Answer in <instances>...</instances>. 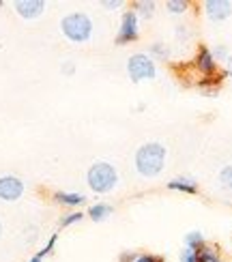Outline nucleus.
Instances as JSON below:
<instances>
[{
    "mask_svg": "<svg viewBox=\"0 0 232 262\" xmlns=\"http://www.w3.org/2000/svg\"><path fill=\"white\" fill-rule=\"evenodd\" d=\"M165 159H168V150L161 142H146L136 150L134 166L142 179H157L165 168Z\"/></svg>",
    "mask_w": 232,
    "mask_h": 262,
    "instance_id": "1",
    "label": "nucleus"
},
{
    "mask_svg": "<svg viewBox=\"0 0 232 262\" xmlns=\"http://www.w3.org/2000/svg\"><path fill=\"white\" fill-rule=\"evenodd\" d=\"M86 183L99 195L112 193L118 185V170L110 161H95L86 172Z\"/></svg>",
    "mask_w": 232,
    "mask_h": 262,
    "instance_id": "2",
    "label": "nucleus"
},
{
    "mask_svg": "<svg viewBox=\"0 0 232 262\" xmlns=\"http://www.w3.org/2000/svg\"><path fill=\"white\" fill-rule=\"evenodd\" d=\"M93 19L82 11H73L60 19V32L71 43H88L93 37Z\"/></svg>",
    "mask_w": 232,
    "mask_h": 262,
    "instance_id": "3",
    "label": "nucleus"
},
{
    "mask_svg": "<svg viewBox=\"0 0 232 262\" xmlns=\"http://www.w3.org/2000/svg\"><path fill=\"white\" fill-rule=\"evenodd\" d=\"M127 75L131 82H151L157 78V62H155L149 54L144 52H138V54H131L129 60H127Z\"/></svg>",
    "mask_w": 232,
    "mask_h": 262,
    "instance_id": "4",
    "label": "nucleus"
},
{
    "mask_svg": "<svg viewBox=\"0 0 232 262\" xmlns=\"http://www.w3.org/2000/svg\"><path fill=\"white\" fill-rule=\"evenodd\" d=\"M140 37V19L134 11H125L120 17V28L116 32V46H129Z\"/></svg>",
    "mask_w": 232,
    "mask_h": 262,
    "instance_id": "5",
    "label": "nucleus"
},
{
    "mask_svg": "<svg viewBox=\"0 0 232 262\" xmlns=\"http://www.w3.org/2000/svg\"><path fill=\"white\" fill-rule=\"evenodd\" d=\"M24 189H26L24 181L19 177H15V174H5V177H0V200L15 202L24 195Z\"/></svg>",
    "mask_w": 232,
    "mask_h": 262,
    "instance_id": "6",
    "label": "nucleus"
},
{
    "mask_svg": "<svg viewBox=\"0 0 232 262\" xmlns=\"http://www.w3.org/2000/svg\"><path fill=\"white\" fill-rule=\"evenodd\" d=\"M204 9V15L208 21H213V24H222L226 21L230 15H232V3L230 0H206L202 5Z\"/></svg>",
    "mask_w": 232,
    "mask_h": 262,
    "instance_id": "7",
    "label": "nucleus"
},
{
    "mask_svg": "<svg viewBox=\"0 0 232 262\" xmlns=\"http://www.w3.org/2000/svg\"><path fill=\"white\" fill-rule=\"evenodd\" d=\"M194 67L200 71L204 78H213V75H217L219 64H217V60L213 58L211 48H206V46H200V48H198L196 58H194Z\"/></svg>",
    "mask_w": 232,
    "mask_h": 262,
    "instance_id": "8",
    "label": "nucleus"
},
{
    "mask_svg": "<svg viewBox=\"0 0 232 262\" xmlns=\"http://www.w3.org/2000/svg\"><path fill=\"white\" fill-rule=\"evenodd\" d=\"M13 7H15V13L24 19H37L46 11V3L43 0H17Z\"/></svg>",
    "mask_w": 232,
    "mask_h": 262,
    "instance_id": "9",
    "label": "nucleus"
},
{
    "mask_svg": "<svg viewBox=\"0 0 232 262\" xmlns=\"http://www.w3.org/2000/svg\"><path fill=\"white\" fill-rule=\"evenodd\" d=\"M168 189L170 191H181L187 195H196L198 193V181L192 177H176L172 181H168Z\"/></svg>",
    "mask_w": 232,
    "mask_h": 262,
    "instance_id": "10",
    "label": "nucleus"
},
{
    "mask_svg": "<svg viewBox=\"0 0 232 262\" xmlns=\"http://www.w3.org/2000/svg\"><path fill=\"white\" fill-rule=\"evenodd\" d=\"M54 200H56V204L75 209V206H82L86 202V195L84 193H71V191H54Z\"/></svg>",
    "mask_w": 232,
    "mask_h": 262,
    "instance_id": "11",
    "label": "nucleus"
},
{
    "mask_svg": "<svg viewBox=\"0 0 232 262\" xmlns=\"http://www.w3.org/2000/svg\"><path fill=\"white\" fill-rule=\"evenodd\" d=\"M155 9H157V3L155 0H136L131 5V11L138 15V19H153L155 17Z\"/></svg>",
    "mask_w": 232,
    "mask_h": 262,
    "instance_id": "12",
    "label": "nucleus"
},
{
    "mask_svg": "<svg viewBox=\"0 0 232 262\" xmlns=\"http://www.w3.org/2000/svg\"><path fill=\"white\" fill-rule=\"evenodd\" d=\"M112 213H114V206H112V204L97 202V204H93L91 209H88V213H86V215L91 217L93 222H97V224H99V222H106V220H108V217L112 215Z\"/></svg>",
    "mask_w": 232,
    "mask_h": 262,
    "instance_id": "13",
    "label": "nucleus"
},
{
    "mask_svg": "<svg viewBox=\"0 0 232 262\" xmlns=\"http://www.w3.org/2000/svg\"><path fill=\"white\" fill-rule=\"evenodd\" d=\"M183 241H185V247H187V249H192V252H200V249L206 245V238H204V234H202L200 230L187 232Z\"/></svg>",
    "mask_w": 232,
    "mask_h": 262,
    "instance_id": "14",
    "label": "nucleus"
},
{
    "mask_svg": "<svg viewBox=\"0 0 232 262\" xmlns=\"http://www.w3.org/2000/svg\"><path fill=\"white\" fill-rule=\"evenodd\" d=\"M170 54H172L170 48L165 46V43H161V41H155V43H151V46H149V56L153 60H168Z\"/></svg>",
    "mask_w": 232,
    "mask_h": 262,
    "instance_id": "15",
    "label": "nucleus"
},
{
    "mask_svg": "<svg viewBox=\"0 0 232 262\" xmlns=\"http://www.w3.org/2000/svg\"><path fill=\"white\" fill-rule=\"evenodd\" d=\"M198 260L200 262H224L222 256H219V249L215 245H208V243L198 252Z\"/></svg>",
    "mask_w": 232,
    "mask_h": 262,
    "instance_id": "16",
    "label": "nucleus"
},
{
    "mask_svg": "<svg viewBox=\"0 0 232 262\" xmlns=\"http://www.w3.org/2000/svg\"><path fill=\"white\" fill-rule=\"evenodd\" d=\"M187 9H189L187 0H168V3H165V11H170L172 15H183V13H187Z\"/></svg>",
    "mask_w": 232,
    "mask_h": 262,
    "instance_id": "17",
    "label": "nucleus"
},
{
    "mask_svg": "<svg viewBox=\"0 0 232 262\" xmlns=\"http://www.w3.org/2000/svg\"><path fill=\"white\" fill-rule=\"evenodd\" d=\"M217 181H219V185H222L226 191H232V163H230V166H224L222 170H219Z\"/></svg>",
    "mask_w": 232,
    "mask_h": 262,
    "instance_id": "18",
    "label": "nucleus"
},
{
    "mask_svg": "<svg viewBox=\"0 0 232 262\" xmlns=\"http://www.w3.org/2000/svg\"><path fill=\"white\" fill-rule=\"evenodd\" d=\"M84 217H86V215H84L82 211H71V213H67V215L60 217V228H69V226H73V224H80Z\"/></svg>",
    "mask_w": 232,
    "mask_h": 262,
    "instance_id": "19",
    "label": "nucleus"
},
{
    "mask_svg": "<svg viewBox=\"0 0 232 262\" xmlns=\"http://www.w3.org/2000/svg\"><path fill=\"white\" fill-rule=\"evenodd\" d=\"M211 54H213V58L217 60V64H219V62H228V58H230V50H228V46H224V43L215 46V48L211 50Z\"/></svg>",
    "mask_w": 232,
    "mask_h": 262,
    "instance_id": "20",
    "label": "nucleus"
},
{
    "mask_svg": "<svg viewBox=\"0 0 232 262\" xmlns=\"http://www.w3.org/2000/svg\"><path fill=\"white\" fill-rule=\"evenodd\" d=\"M174 37L176 39H179V41H189V28H187V26H183V24H179V26H174Z\"/></svg>",
    "mask_w": 232,
    "mask_h": 262,
    "instance_id": "21",
    "label": "nucleus"
},
{
    "mask_svg": "<svg viewBox=\"0 0 232 262\" xmlns=\"http://www.w3.org/2000/svg\"><path fill=\"white\" fill-rule=\"evenodd\" d=\"M56 241H58V234H52V236H50V241H48V245L43 247V249H41V252H39L37 256H39L41 260L46 258V256H50V254H52V249H54V245H56Z\"/></svg>",
    "mask_w": 232,
    "mask_h": 262,
    "instance_id": "22",
    "label": "nucleus"
},
{
    "mask_svg": "<svg viewBox=\"0 0 232 262\" xmlns=\"http://www.w3.org/2000/svg\"><path fill=\"white\" fill-rule=\"evenodd\" d=\"M179 258H181V262H200L198 260V252H192V249H187V247L181 249Z\"/></svg>",
    "mask_w": 232,
    "mask_h": 262,
    "instance_id": "23",
    "label": "nucleus"
},
{
    "mask_svg": "<svg viewBox=\"0 0 232 262\" xmlns=\"http://www.w3.org/2000/svg\"><path fill=\"white\" fill-rule=\"evenodd\" d=\"M134 262H163L161 256H153V254H138Z\"/></svg>",
    "mask_w": 232,
    "mask_h": 262,
    "instance_id": "24",
    "label": "nucleus"
},
{
    "mask_svg": "<svg viewBox=\"0 0 232 262\" xmlns=\"http://www.w3.org/2000/svg\"><path fill=\"white\" fill-rule=\"evenodd\" d=\"M101 7H106V9H120V7H125V0H103Z\"/></svg>",
    "mask_w": 232,
    "mask_h": 262,
    "instance_id": "25",
    "label": "nucleus"
},
{
    "mask_svg": "<svg viewBox=\"0 0 232 262\" xmlns=\"http://www.w3.org/2000/svg\"><path fill=\"white\" fill-rule=\"evenodd\" d=\"M136 258H138V254H134V252H123L118 258V262H134Z\"/></svg>",
    "mask_w": 232,
    "mask_h": 262,
    "instance_id": "26",
    "label": "nucleus"
},
{
    "mask_svg": "<svg viewBox=\"0 0 232 262\" xmlns=\"http://www.w3.org/2000/svg\"><path fill=\"white\" fill-rule=\"evenodd\" d=\"M226 73H228V78L232 80V54H230V58H228V62H226Z\"/></svg>",
    "mask_w": 232,
    "mask_h": 262,
    "instance_id": "27",
    "label": "nucleus"
},
{
    "mask_svg": "<svg viewBox=\"0 0 232 262\" xmlns=\"http://www.w3.org/2000/svg\"><path fill=\"white\" fill-rule=\"evenodd\" d=\"M62 73L71 75V73H73V64H71V62H67V64H65V67H62Z\"/></svg>",
    "mask_w": 232,
    "mask_h": 262,
    "instance_id": "28",
    "label": "nucleus"
},
{
    "mask_svg": "<svg viewBox=\"0 0 232 262\" xmlns=\"http://www.w3.org/2000/svg\"><path fill=\"white\" fill-rule=\"evenodd\" d=\"M28 262H41V258H39V256H35V258H30Z\"/></svg>",
    "mask_w": 232,
    "mask_h": 262,
    "instance_id": "29",
    "label": "nucleus"
},
{
    "mask_svg": "<svg viewBox=\"0 0 232 262\" xmlns=\"http://www.w3.org/2000/svg\"><path fill=\"white\" fill-rule=\"evenodd\" d=\"M0 236H3V222H0Z\"/></svg>",
    "mask_w": 232,
    "mask_h": 262,
    "instance_id": "30",
    "label": "nucleus"
}]
</instances>
